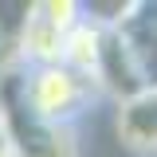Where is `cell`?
Listing matches in <instances>:
<instances>
[{
    "instance_id": "obj_1",
    "label": "cell",
    "mask_w": 157,
    "mask_h": 157,
    "mask_svg": "<svg viewBox=\"0 0 157 157\" xmlns=\"http://www.w3.org/2000/svg\"><path fill=\"white\" fill-rule=\"evenodd\" d=\"M0 130L12 157H78V130L43 122L20 86V67L0 75Z\"/></svg>"
},
{
    "instance_id": "obj_2",
    "label": "cell",
    "mask_w": 157,
    "mask_h": 157,
    "mask_svg": "<svg viewBox=\"0 0 157 157\" xmlns=\"http://www.w3.org/2000/svg\"><path fill=\"white\" fill-rule=\"evenodd\" d=\"M20 86H24V98L32 102V110L43 122L71 126V130H78V122L102 102V90L86 75L71 71L67 63H32V67H20Z\"/></svg>"
},
{
    "instance_id": "obj_3",
    "label": "cell",
    "mask_w": 157,
    "mask_h": 157,
    "mask_svg": "<svg viewBox=\"0 0 157 157\" xmlns=\"http://www.w3.org/2000/svg\"><path fill=\"white\" fill-rule=\"evenodd\" d=\"M82 20L78 0H28L24 36H20V67L32 63H59L63 43Z\"/></svg>"
},
{
    "instance_id": "obj_4",
    "label": "cell",
    "mask_w": 157,
    "mask_h": 157,
    "mask_svg": "<svg viewBox=\"0 0 157 157\" xmlns=\"http://www.w3.org/2000/svg\"><path fill=\"white\" fill-rule=\"evenodd\" d=\"M114 134L130 153L157 157V78L137 94L114 102Z\"/></svg>"
},
{
    "instance_id": "obj_5",
    "label": "cell",
    "mask_w": 157,
    "mask_h": 157,
    "mask_svg": "<svg viewBox=\"0 0 157 157\" xmlns=\"http://www.w3.org/2000/svg\"><path fill=\"white\" fill-rule=\"evenodd\" d=\"M24 16H28V0H0V75L20 67Z\"/></svg>"
},
{
    "instance_id": "obj_6",
    "label": "cell",
    "mask_w": 157,
    "mask_h": 157,
    "mask_svg": "<svg viewBox=\"0 0 157 157\" xmlns=\"http://www.w3.org/2000/svg\"><path fill=\"white\" fill-rule=\"evenodd\" d=\"M0 157H12V149H8V141H4V130H0Z\"/></svg>"
}]
</instances>
